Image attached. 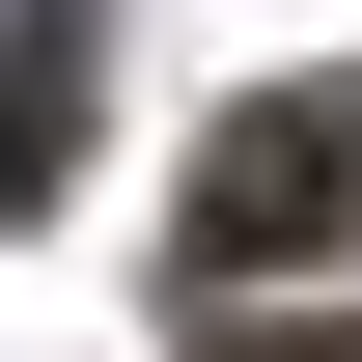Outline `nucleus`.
Here are the masks:
<instances>
[{
    "instance_id": "nucleus-1",
    "label": "nucleus",
    "mask_w": 362,
    "mask_h": 362,
    "mask_svg": "<svg viewBox=\"0 0 362 362\" xmlns=\"http://www.w3.org/2000/svg\"><path fill=\"white\" fill-rule=\"evenodd\" d=\"M334 223H362V56L195 139V195H168V279H223V307H251V279H307Z\"/></svg>"
},
{
    "instance_id": "nucleus-2",
    "label": "nucleus",
    "mask_w": 362,
    "mask_h": 362,
    "mask_svg": "<svg viewBox=\"0 0 362 362\" xmlns=\"http://www.w3.org/2000/svg\"><path fill=\"white\" fill-rule=\"evenodd\" d=\"M223 362H362V334H223Z\"/></svg>"
}]
</instances>
